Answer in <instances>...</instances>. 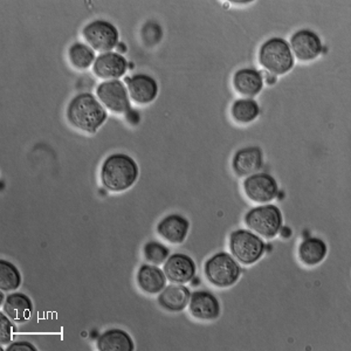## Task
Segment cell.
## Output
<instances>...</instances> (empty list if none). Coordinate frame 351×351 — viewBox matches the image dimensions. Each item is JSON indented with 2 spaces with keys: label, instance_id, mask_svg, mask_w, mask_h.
Masks as SVG:
<instances>
[{
  "label": "cell",
  "instance_id": "1",
  "mask_svg": "<svg viewBox=\"0 0 351 351\" xmlns=\"http://www.w3.org/2000/svg\"><path fill=\"white\" fill-rule=\"evenodd\" d=\"M67 117L69 123L76 129L94 134L106 122L108 114L95 96L90 93H82L68 104Z\"/></svg>",
  "mask_w": 351,
  "mask_h": 351
},
{
  "label": "cell",
  "instance_id": "2",
  "mask_svg": "<svg viewBox=\"0 0 351 351\" xmlns=\"http://www.w3.org/2000/svg\"><path fill=\"white\" fill-rule=\"evenodd\" d=\"M140 175L135 160L125 154H112L104 162L101 180L104 188L112 192H123L132 188Z\"/></svg>",
  "mask_w": 351,
  "mask_h": 351
},
{
  "label": "cell",
  "instance_id": "3",
  "mask_svg": "<svg viewBox=\"0 0 351 351\" xmlns=\"http://www.w3.org/2000/svg\"><path fill=\"white\" fill-rule=\"evenodd\" d=\"M259 61L265 69L276 75H284L291 72L295 64L291 46L285 39L278 36L263 43L259 51Z\"/></svg>",
  "mask_w": 351,
  "mask_h": 351
},
{
  "label": "cell",
  "instance_id": "4",
  "mask_svg": "<svg viewBox=\"0 0 351 351\" xmlns=\"http://www.w3.org/2000/svg\"><path fill=\"white\" fill-rule=\"evenodd\" d=\"M205 276L213 286L231 287L241 276V268L237 260L225 252L217 253L205 263Z\"/></svg>",
  "mask_w": 351,
  "mask_h": 351
},
{
  "label": "cell",
  "instance_id": "5",
  "mask_svg": "<svg viewBox=\"0 0 351 351\" xmlns=\"http://www.w3.org/2000/svg\"><path fill=\"white\" fill-rule=\"evenodd\" d=\"M245 223L251 231L266 239H273L282 228L284 218L276 205H263L252 208L245 216Z\"/></svg>",
  "mask_w": 351,
  "mask_h": 351
},
{
  "label": "cell",
  "instance_id": "6",
  "mask_svg": "<svg viewBox=\"0 0 351 351\" xmlns=\"http://www.w3.org/2000/svg\"><path fill=\"white\" fill-rule=\"evenodd\" d=\"M232 256L243 265H253L263 258L266 245L260 236L248 230H237L230 237Z\"/></svg>",
  "mask_w": 351,
  "mask_h": 351
},
{
  "label": "cell",
  "instance_id": "7",
  "mask_svg": "<svg viewBox=\"0 0 351 351\" xmlns=\"http://www.w3.org/2000/svg\"><path fill=\"white\" fill-rule=\"evenodd\" d=\"M82 34L88 46L102 54L112 52V49L119 45L120 40L119 29L115 25L107 21H94L89 23L84 28Z\"/></svg>",
  "mask_w": 351,
  "mask_h": 351
},
{
  "label": "cell",
  "instance_id": "8",
  "mask_svg": "<svg viewBox=\"0 0 351 351\" xmlns=\"http://www.w3.org/2000/svg\"><path fill=\"white\" fill-rule=\"evenodd\" d=\"M96 94L102 106L110 112L124 114L130 110L128 89L122 81L102 82L96 89Z\"/></svg>",
  "mask_w": 351,
  "mask_h": 351
},
{
  "label": "cell",
  "instance_id": "9",
  "mask_svg": "<svg viewBox=\"0 0 351 351\" xmlns=\"http://www.w3.org/2000/svg\"><path fill=\"white\" fill-rule=\"evenodd\" d=\"M243 191L254 203H269L278 196L279 185L273 176L265 172H256L245 180Z\"/></svg>",
  "mask_w": 351,
  "mask_h": 351
},
{
  "label": "cell",
  "instance_id": "10",
  "mask_svg": "<svg viewBox=\"0 0 351 351\" xmlns=\"http://www.w3.org/2000/svg\"><path fill=\"white\" fill-rule=\"evenodd\" d=\"M289 46L293 56L304 62L315 60L324 49L319 34L311 29H300L294 33Z\"/></svg>",
  "mask_w": 351,
  "mask_h": 351
},
{
  "label": "cell",
  "instance_id": "11",
  "mask_svg": "<svg viewBox=\"0 0 351 351\" xmlns=\"http://www.w3.org/2000/svg\"><path fill=\"white\" fill-rule=\"evenodd\" d=\"M164 274L172 284H188L196 276L197 266L191 256L176 253L164 263Z\"/></svg>",
  "mask_w": 351,
  "mask_h": 351
},
{
  "label": "cell",
  "instance_id": "12",
  "mask_svg": "<svg viewBox=\"0 0 351 351\" xmlns=\"http://www.w3.org/2000/svg\"><path fill=\"white\" fill-rule=\"evenodd\" d=\"M189 309L193 317L202 321H212L219 317V300L211 291H197L191 294Z\"/></svg>",
  "mask_w": 351,
  "mask_h": 351
},
{
  "label": "cell",
  "instance_id": "13",
  "mask_svg": "<svg viewBox=\"0 0 351 351\" xmlns=\"http://www.w3.org/2000/svg\"><path fill=\"white\" fill-rule=\"evenodd\" d=\"M94 73L104 80H117L128 69V61L121 53L108 52L96 58Z\"/></svg>",
  "mask_w": 351,
  "mask_h": 351
},
{
  "label": "cell",
  "instance_id": "14",
  "mask_svg": "<svg viewBox=\"0 0 351 351\" xmlns=\"http://www.w3.org/2000/svg\"><path fill=\"white\" fill-rule=\"evenodd\" d=\"M125 82L128 86L129 95L136 104H152L158 95L157 81L147 74H136L132 77H127Z\"/></svg>",
  "mask_w": 351,
  "mask_h": 351
},
{
  "label": "cell",
  "instance_id": "15",
  "mask_svg": "<svg viewBox=\"0 0 351 351\" xmlns=\"http://www.w3.org/2000/svg\"><path fill=\"white\" fill-rule=\"evenodd\" d=\"M190 230V223L185 217L172 213L160 220L157 225V233L164 240L171 243H182L185 241Z\"/></svg>",
  "mask_w": 351,
  "mask_h": 351
},
{
  "label": "cell",
  "instance_id": "16",
  "mask_svg": "<svg viewBox=\"0 0 351 351\" xmlns=\"http://www.w3.org/2000/svg\"><path fill=\"white\" fill-rule=\"evenodd\" d=\"M263 150L259 147L240 149L233 157L232 167L238 176H251L263 168Z\"/></svg>",
  "mask_w": 351,
  "mask_h": 351
},
{
  "label": "cell",
  "instance_id": "17",
  "mask_svg": "<svg viewBox=\"0 0 351 351\" xmlns=\"http://www.w3.org/2000/svg\"><path fill=\"white\" fill-rule=\"evenodd\" d=\"M191 293L183 285L172 284L165 286L158 296V304L167 311L178 313L188 307Z\"/></svg>",
  "mask_w": 351,
  "mask_h": 351
},
{
  "label": "cell",
  "instance_id": "18",
  "mask_svg": "<svg viewBox=\"0 0 351 351\" xmlns=\"http://www.w3.org/2000/svg\"><path fill=\"white\" fill-rule=\"evenodd\" d=\"M233 86L239 94L252 99L263 90V74L253 68H243L233 76Z\"/></svg>",
  "mask_w": 351,
  "mask_h": 351
},
{
  "label": "cell",
  "instance_id": "19",
  "mask_svg": "<svg viewBox=\"0 0 351 351\" xmlns=\"http://www.w3.org/2000/svg\"><path fill=\"white\" fill-rule=\"evenodd\" d=\"M3 311L16 324H23L32 315V300L24 293H12L5 299Z\"/></svg>",
  "mask_w": 351,
  "mask_h": 351
},
{
  "label": "cell",
  "instance_id": "20",
  "mask_svg": "<svg viewBox=\"0 0 351 351\" xmlns=\"http://www.w3.org/2000/svg\"><path fill=\"white\" fill-rule=\"evenodd\" d=\"M167 280L164 271L156 265H143L137 273V284L148 294H157L163 291L167 286Z\"/></svg>",
  "mask_w": 351,
  "mask_h": 351
},
{
  "label": "cell",
  "instance_id": "21",
  "mask_svg": "<svg viewBox=\"0 0 351 351\" xmlns=\"http://www.w3.org/2000/svg\"><path fill=\"white\" fill-rule=\"evenodd\" d=\"M97 349L101 351H132L135 344L132 336L122 329H109L97 339Z\"/></svg>",
  "mask_w": 351,
  "mask_h": 351
},
{
  "label": "cell",
  "instance_id": "22",
  "mask_svg": "<svg viewBox=\"0 0 351 351\" xmlns=\"http://www.w3.org/2000/svg\"><path fill=\"white\" fill-rule=\"evenodd\" d=\"M328 246L326 241L319 238H308L299 247V258L307 266H316L327 256Z\"/></svg>",
  "mask_w": 351,
  "mask_h": 351
},
{
  "label": "cell",
  "instance_id": "23",
  "mask_svg": "<svg viewBox=\"0 0 351 351\" xmlns=\"http://www.w3.org/2000/svg\"><path fill=\"white\" fill-rule=\"evenodd\" d=\"M231 114L238 123H251L260 115L259 104L253 99H239L232 106Z\"/></svg>",
  "mask_w": 351,
  "mask_h": 351
},
{
  "label": "cell",
  "instance_id": "24",
  "mask_svg": "<svg viewBox=\"0 0 351 351\" xmlns=\"http://www.w3.org/2000/svg\"><path fill=\"white\" fill-rule=\"evenodd\" d=\"M68 56L71 64L80 71L88 69L96 60L95 51L82 43L73 44L68 51Z\"/></svg>",
  "mask_w": 351,
  "mask_h": 351
},
{
  "label": "cell",
  "instance_id": "25",
  "mask_svg": "<svg viewBox=\"0 0 351 351\" xmlns=\"http://www.w3.org/2000/svg\"><path fill=\"white\" fill-rule=\"evenodd\" d=\"M21 271L16 265L8 260H0V288L3 291H16L21 287Z\"/></svg>",
  "mask_w": 351,
  "mask_h": 351
},
{
  "label": "cell",
  "instance_id": "26",
  "mask_svg": "<svg viewBox=\"0 0 351 351\" xmlns=\"http://www.w3.org/2000/svg\"><path fill=\"white\" fill-rule=\"evenodd\" d=\"M144 256L148 260L149 263H154L156 266H160L162 263L168 260L170 250L163 243H157V241H149L144 245Z\"/></svg>",
  "mask_w": 351,
  "mask_h": 351
},
{
  "label": "cell",
  "instance_id": "27",
  "mask_svg": "<svg viewBox=\"0 0 351 351\" xmlns=\"http://www.w3.org/2000/svg\"><path fill=\"white\" fill-rule=\"evenodd\" d=\"M4 311L0 313V343L8 344L12 339L13 324Z\"/></svg>",
  "mask_w": 351,
  "mask_h": 351
},
{
  "label": "cell",
  "instance_id": "28",
  "mask_svg": "<svg viewBox=\"0 0 351 351\" xmlns=\"http://www.w3.org/2000/svg\"><path fill=\"white\" fill-rule=\"evenodd\" d=\"M143 39L147 44L155 45L158 43L162 36V31H160V25L157 24H147L143 28Z\"/></svg>",
  "mask_w": 351,
  "mask_h": 351
},
{
  "label": "cell",
  "instance_id": "29",
  "mask_svg": "<svg viewBox=\"0 0 351 351\" xmlns=\"http://www.w3.org/2000/svg\"><path fill=\"white\" fill-rule=\"evenodd\" d=\"M6 351H36V348L32 343H29V342L21 341V342L11 344L10 347H8Z\"/></svg>",
  "mask_w": 351,
  "mask_h": 351
}]
</instances>
